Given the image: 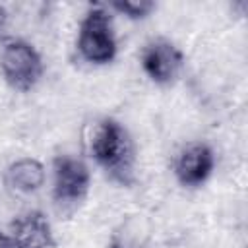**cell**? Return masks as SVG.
Wrapping results in <instances>:
<instances>
[{
	"instance_id": "1",
	"label": "cell",
	"mask_w": 248,
	"mask_h": 248,
	"mask_svg": "<svg viewBox=\"0 0 248 248\" xmlns=\"http://www.w3.org/2000/svg\"><path fill=\"white\" fill-rule=\"evenodd\" d=\"M87 147L91 157L120 184L134 180V143L126 128L112 120L103 118L89 130Z\"/></svg>"
},
{
	"instance_id": "2",
	"label": "cell",
	"mask_w": 248,
	"mask_h": 248,
	"mask_svg": "<svg viewBox=\"0 0 248 248\" xmlns=\"http://www.w3.org/2000/svg\"><path fill=\"white\" fill-rule=\"evenodd\" d=\"M79 54L93 64H107L116 54V39L112 19L105 8H91L79 25L78 35Z\"/></svg>"
},
{
	"instance_id": "3",
	"label": "cell",
	"mask_w": 248,
	"mask_h": 248,
	"mask_svg": "<svg viewBox=\"0 0 248 248\" xmlns=\"http://www.w3.org/2000/svg\"><path fill=\"white\" fill-rule=\"evenodd\" d=\"M0 70L14 89L29 91L43 74V62L39 52L29 43L8 41L0 52Z\"/></svg>"
},
{
	"instance_id": "4",
	"label": "cell",
	"mask_w": 248,
	"mask_h": 248,
	"mask_svg": "<svg viewBox=\"0 0 248 248\" xmlns=\"http://www.w3.org/2000/svg\"><path fill=\"white\" fill-rule=\"evenodd\" d=\"M54 244L50 223L41 211H29L0 229V248H52Z\"/></svg>"
},
{
	"instance_id": "5",
	"label": "cell",
	"mask_w": 248,
	"mask_h": 248,
	"mask_svg": "<svg viewBox=\"0 0 248 248\" xmlns=\"http://www.w3.org/2000/svg\"><path fill=\"white\" fill-rule=\"evenodd\" d=\"M89 169L83 161L60 155L54 159V200L60 207L78 205L89 190Z\"/></svg>"
},
{
	"instance_id": "6",
	"label": "cell",
	"mask_w": 248,
	"mask_h": 248,
	"mask_svg": "<svg viewBox=\"0 0 248 248\" xmlns=\"http://www.w3.org/2000/svg\"><path fill=\"white\" fill-rule=\"evenodd\" d=\"M141 66L153 81L169 83L182 68V52L170 41L155 39L143 48Z\"/></svg>"
},
{
	"instance_id": "7",
	"label": "cell",
	"mask_w": 248,
	"mask_h": 248,
	"mask_svg": "<svg viewBox=\"0 0 248 248\" xmlns=\"http://www.w3.org/2000/svg\"><path fill=\"white\" fill-rule=\"evenodd\" d=\"M215 167V157L209 145L205 143H190L186 145L174 163V172L180 184L184 186H200L203 184Z\"/></svg>"
},
{
	"instance_id": "8",
	"label": "cell",
	"mask_w": 248,
	"mask_h": 248,
	"mask_svg": "<svg viewBox=\"0 0 248 248\" xmlns=\"http://www.w3.org/2000/svg\"><path fill=\"white\" fill-rule=\"evenodd\" d=\"M6 184L16 194L37 192L45 184V167L37 159L14 161L6 170Z\"/></svg>"
},
{
	"instance_id": "9",
	"label": "cell",
	"mask_w": 248,
	"mask_h": 248,
	"mask_svg": "<svg viewBox=\"0 0 248 248\" xmlns=\"http://www.w3.org/2000/svg\"><path fill=\"white\" fill-rule=\"evenodd\" d=\"M112 8L136 19V17H145L155 8V4L149 0H124V2H112Z\"/></svg>"
},
{
	"instance_id": "10",
	"label": "cell",
	"mask_w": 248,
	"mask_h": 248,
	"mask_svg": "<svg viewBox=\"0 0 248 248\" xmlns=\"http://www.w3.org/2000/svg\"><path fill=\"white\" fill-rule=\"evenodd\" d=\"M107 248H126V246H124L122 242H118V240H112V242H110Z\"/></svg>"
}]
</instances>
